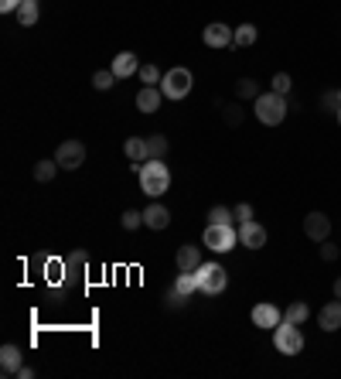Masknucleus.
Listing matches in <instances>:
<instances>
[{
	"instance_id": "f257e3e1",
	"label": "nucleus",
	"mask_w": 341,
	"mask_h": 379,
	"mask_svg": "<svg viewBox=\"0 0 341 379\" xmlns=\"http://www.w3.org/2000/svg\"><path fill=\"white\" fill-rule=\"evenodd\" d=\"M137 181H140V191H144V195L161 198V195L170 188V171L164 161L151 157V161H144V164L137 168Z\"/></svg>"
},
{
	"instance_id": "f03ea898",
	"label": "nucleus",
	"mask_w": 341,
	"mask_h": 379,
	"mask_svg": "<svg viewBox=\"0 0 341 379\" xmlns=\"http://www.w3.org/2000/svg\"><path fill=\"white\" fill-rule=\"evenodd\" d=\"M253 113H256V120L263 123V127H280L287 120V99L280 93H260L256 99H253Z\"/></svg>"
},
{
	"instance_id": "7ed1b4c3",
	"label": "nucleus",
	"mask_w": 341,
	"mask_h": 379,
	"mask_svg": "<svg viewBox=\"0 0 341 379\" xmlns=\"http://www.w3.org/2000/svg\"><path fill=\"white\" fill-rule=\"evenodd\" d=\"M273 349L280 356H301L304 352V332L301 324H290V322H280L273 328Z\"/></svg>"
},
{
	"instance_id": "20e7f679",
	"label": "nucleus",
	"mask_w": 341,
	"mask_h": 379,
	"mask_svg": "<svg viewBox=\"0 0 341 379\" xmlns=\"http://www.w3.org/2000/svg\"><path fill=\"white\" fill-rule=\"evenodd\" d=\"M191 86H195V76H191V69H185V65L168 69L164 79H161V93H164V99H185V96L191 93Z\"/></svg>"
},
{
	"instance_id": "39448f33",
	"label": "nucleus",
	"mask_w": 341,
	"mask_h": 379,
	"mask_svg": "<svg viewBox=\"0 0 341 379\" xmlns=\"http://www.w3.org/2000/svg\"><path fill=\"white\" fill-rule=\"evenodd\" d=\"M195 273H198V290L205 298H215V294H222L229 287V273L222 264H202Z\"/></svg>"
},
{
	"instance_id": "423d86ee",
	"label": "nucleus",
	"mask_w": 341,
	"mask_h": 379,
	"mask_svg": "<svg viewBox=\"0 0 341 379\" xmlns=\"http://www.w3.org/2000/svg\"><path fill=\"white\" fill-rule=\"evenodd\" d=\"M236 243H239V229L236 226H215V222H209V229L202 232V247H209L212 253H229Z\"/></svg>"
},
{
	"instance_id": "0eeeda50",
	"label": "nucleus",
	"mask_w": 341,
	"mask_h": 379,
	"mask_svg": "<svg viewBox=\"0 0 341 379\" xmlns=\"http://www.w3.org/2000/svg\"><path fill=\"white\" fill-rule=\"evenodd\" d=\"M55 161L62 171H79L86 164V144L82 140H62L55 151Z\"/></svg>"
},
{
	"instance_id": "6e6552de",
	"label": "nucleus",
	"mask_w": 341,
	"mask_h": 379,
	"mask_svg": "<svg viewBox=\"0 0 341 379\" xmlns=\"http://www.w3.org/2000/svg\"><path fill=\"white\" fill-rule=\"evenodd\" d=\"M202 41H205L209 48H232V45H236V31H232L229 24H222V21H212L209 28L202 31Z\"/></svg>"
},
{
	"instance_id": "1a4fd4ad",
	"label": "nucleus",
	"mask_w": 341,
	"mask_h": 379,
	"mask_svg": "<svg viewBox=\"0 0 341 379\" xmlns=\"http://www.w3.org/2000/svg\"><path fill=\"white\" fill-rule=\"evenodd\" d=\"M304 232H307V239L324 243V239H331V219H328L324 212H307V219H304Z\"/></svg>"
},
{
	"instance_id": "9d476101",
	"label": "nucleus",
	"mask_w": 341,
	"mask_h": 379,
	"mask_svg": "<svg viewBox=\"0 0 341 379\" xmlns=\"http://www.w3.org/2000/svg\"><path fill=\"white\" fill-rule=\"evenodd\" d=\"M280 322H284V311H280L277 304L260 301L256 307H253V324H256V328H263V332L270 328V332H273V328H277Z\"/></svg>"
},
{
	"instance_id": "9b49d317",
	"label": "nucleus",
	"mask_w": 341,
	"mask_h": 379,
	"mask_svg": "<svg viewBox=\"0 0 341 379\" xmlns=\"http://www.w3.org/2000/svg\"><path fill=\"white\" fill-rule=\"evenodd\" d=\"M239 243L246 249H263L266 247V226H260L256 219L239 222Z\"/></svg>"
},
{
	"instance_id": "f8f14e48",
	"label": "nucleus",
	"mask_w": 341,
	"mask_h": 379,
	"mask_svg": "<svg viewBox=\"0 0 341 379\" xmlns=\"http://www.w3.org/2000/svg\"><path fill=\"white\" fill-rule=\"evenodd\" d=\"M174 264H178V273H195L198 266L205 264L202 260V247H178V253H174Z\"/></svg>"
},
{
	"instance_id": "ddd939ff",
	"label": "nucleus",
	"mask_w": 341,
	"mask_h": 379,
	"mask_svg": "<svg viewBox=\"0 0 341 379\" xmlns=\"http://www.w3.org/2000/svg\"><path fill=\"white\" fill-rule=\"evenodd\" d=\"M113 76L116 79H133L137 72H140V58L133 55V52H120V55H113Z\"/></svg>"
},
{
	"instance_id": "4468645a",
	"label": "nucleus",
	"mask_w": 341,
	"mask_h": 379,
	"mask_svg": "<svg viewBox=\"0 0 341 379\" xmlns=\"http://www.w3.org/2000/svg\"><path fill=\"white\" fill-rule=\"evenodd\" d=\"M161 103H164L161 86H144V89L137 93V110H140V113H157V110H161Z\"/></svg>"
},
{
	"instance_id": "2eb2a0df",
	"label": "nucleus",
	"mask_w": 341,
	"mask_h": 379,
	"mask_svg": "<svg viewBox=\"0 0 341 379\" xmlns=\"http://www.w3.org/2000/svg\"><path fill=\"white\" fill-rule=\"evenodd\" d=\"M21 366H24V356H21V349L7 341V345L0 349V373H4V376H18Z\"/></svg>"
},
{
	"instance_id": "dca6fc26",
	"label": "nucleus",
	"mask_w": 341,
	"mask_h": 379,
	"mask_svg": "<svg viewBox=\"0 0 341 379\" xmlns=\"http://www.w3.org/2000/svg\"><path fill=\"white\" fill-rule=\"evenodd\" d=\"M144 226H147V229H168V226H170L168 205H161V202H151V205L144 209Z\"/></svg>"
},
{
	"instance_id": "f3484780",
	"label": "nucleus",
	"mask_w": 341,
	"mask_h": 379,
	"mask_svg": "<svg viewBox=\"0 0 341 379\" xmlns=\"http://www.w3.org/2000/svg\"><path fill=\"white\" fill-rule=\"evenodd\" d=\"M318 324H321V332H338L341 328V301H328L321 307V315H318Z\"/></svg>"
},
{
	"instance_id": "a211bd4d",
	"label": "nucleus",
	"mask_w": 341,
	"mask_h": 379,
	"mask_svg": "<svg viewBox=\"0 0 341 379\" xmlns=\"http://www.w3.org/2000/svg\"><path fill=\"white\" fill-rule=\"evenodd\" d=\"M123 154H127V161H130L133 168H140L147 161V137H130L123 144Z\"/></svg>"
},
{
	"instance_id": "6ab92c4d",
	"label": "nucleus",
	"mask_w": 341,
	"mask_h": 379,
	"mask_svg": "<svg viewBox=\"0 0 341 379\" xmlns=\"http://www.w3.org/2000/svg\"><path fill=\"white\" fill-rule=\"evenodd\" d=\"M41 18V0H21L18 7V24L21 28H35Z\"/></svg>"
},
{
	"instance_id": "aec40b11",
	"label": "nucleus",
	"mask_w": 341,
	"mask_h": 379,
	"mask_svg": "<svg viewBox=\"0 0 341 379\" xmlns=\"http://www.w3.org/2000/svg\"><path fill=\"white\" fill-rule=\"evenodd\" d=\"M168 137H164V133H151V137H147V161H151V157H157V161H164V154H168Z\"/></svg>"
},
{
	"instance_id": "412c9836",
	"label": "nucleus",
	"mask_w": 341,
	"mask_h": 379,
	"mask_svg": "<svg viewBox=\"0 0 341 379\" xmlns=\"http://www.w3.org/2000/svg\"><path fill=\"white\" fill-rule=\"evenodd\" d=\"M256 38H260L256 24H239V28H236V48H253Z\"/></svg>"
},
{
	"instance_id": "4be33fe9",
	"label": "nucleus",
	"mask_w": 341,
	"mask_h": 379,
	"mask_svg": "<svg viewBox=\"0 0 341 379\" xmlns=\"http://www.w3.org/2000/svg\"><path fill=\"white\" fill-rule=\"evenodd\" d=\"M307 318H311V307H307L304 301H294V304H290V307L284 311V322H290V324H304Z\"/></svg>"
},
{
	"instance_id": "5701e85b",
	"label": "nucleus",
	"mask_w": 341,
	"mask_h": 379,
	"mask_svg": "<svg viewBox=\"0 0 341 379\" xmlns=\"http://www.w3.org/2000/svg\"><path fill=\"white\" fill-rule=\"evenodd\" d=\"M58 171H62V168H58L55 157H52V161L45 157V161H38V164H35V181H41V185H45V181H52V178H55Z\"/></svg>"
},
{
	"instance_id": "b1692460",
	"label": "nucleus",
	"mask_w": 341,
	"mask_h": 379,
	"mask_svg": "<svg viewBox=\"0 0 341 379\" xmlns=\"http://www.w3.org/2000/svg\"><path fill=\"white\" fill-rule=\"evenodd\" d=\"M209 222L215 226H236V209H229V205H215L209 212Z\"/></svg>"
},
{
	"instance_id": "393cba45",
	"label": "nucleus",
	"mask_w": 341,
	"mask_h": 379,
	"mask_svg": "<svg viewBox=\"0 0 341 379\" xmlns=\"http://www.w3.org/2000/svg\"><path fill=\"white\" fill-rule=\"evenodd\" d=\"M86 264H89V253H82V249H79V253H69V256H65V273H69V277H72V273H82Z\"/></svg>"
},
{
	"instance_id": "a878e982",
	"label": "nucleus",
	"mask_w": 341,
	"mask_h": 379,
	"mask_svg": "<svg viewBox=\"0 0 341 379\" xmlns=\"http://www.w3.org/2000/svg\"><path fill=\"white\" fill-rule=\"evenodd\" d=\"M113 86H116L113 69H99V72H93V89L106 93V89H113Z\"/></svg>"
},
{
	"instance_id": "bb28decb",
	"label": "nucleus",
	"mask_w": 341,
	"mask_h": 379,
	"mask_svg": "<svg viewBox=\"0 0 341 379\" xmlns=\"http://www.w3.org/2000/svg\"><path fill=\"white\" fill-rule=\"evenodd\" d=\"M236 96H239V99H256V96H260V82H256V79H239V82H236Z\"/></svg>"
},
{
	"instance_id": "cd10ccee",
	"label": "nucleus",
	"mask_w": 341,
	"mask_h": 379,
	"mask_svg": "<svg viewBox=\"0 0 341 379\" xmlns=\"http://www.w3.org/2000/svg\"><path fill=\"white\" fill-rule=\"evenodd\" d=\"M137 79L144 82V86H161V79H164V72H157V65H140V72H137Z\"/></svg>"
},
{
	"instance_id": "c85d7f7f",
	"label": "nucleus",
	"mask_w": 341,
	"mask_h": 379,
	"mask_svg": "<svg viewBox=\"0 0 341 379\" xmlns=\"http://www.w3.org/2000/svg\"><path fill=\"white\" fill-rule=\"evenodd\" d=\"M174 287L185 294V298H191L195 290H198V273H178V281H174Z\"/></svg>"
},
{
	"instance_id": "c756f323",
	"label": "nucleus",
	"mask_w": 341,
	"mask_h": 379,
	"mask_svg": "<svg viewBox=\"0 0 341 379\" xmlns=\"http://www.w3.org/2000/svg\"><path fill=\"white\" fill-rule=\"evenodd\" d=\"M120 226L127 229V232H133V229H140V226H144V212L127 209V212H123V215H120Z\"/></svg>"
},
{
	"instance_id": "7c9ffc66",
	"label": "nucleus",
	"mask_w": 341,
	"mask_h": 379,
	"mask_svg": "<svg viewBox=\"0 0 341 379\" xmlns=\"http://www.w3.org/2000/svg\"><path fill=\"white\" fill-rule=\"evenodd\" d=\"M341 99H338V89H324L321 93V113H338Z\"/></svg>"
},
{
	"instance_id": "2f4dec72",
	"label": "nucleus",
	"mask_w": 341,
	"mask_h": 379,
	"mask_svg": "<svg viewBox=\"0 0 341 379\" xmlns=\"http://www.w3.org/2000/svg\"><path fill=\"white\" fill-rule=\"evenodd\" d=\"M270 86H273V93L287 96V93H290V89H294V79L287 76V72H277V76H273V82H270Z\"/></svg>"
},
{
	"instance_id": "473e14b6",
	"label": "nucleus",
	"mask_w": 341,
	"mask_h": 379,
	"mask_svg": "<svg viewBox=\"0 0 341 379\" xmlns=\"http://www.w3.org/2000/svg\"><path fill=\"white\" fill-rule=\"evenodd\" d=\"M318 247H321V260H324V264H335V260L341 256V249L335 247L331 239H324V243H318Z\"/></svg>"
},
{
	"instance_id": "72a5a7b5",
	"label": "nucleus",
	"mask_w": 341,
	"mask_h": 379,
	"mask_svg": "<svg viewBox=\"0 0 341 379\" xmlns=\"http://www.w3.org/2000/svg\"><path fill=\"white\" fill-rule=\"evenodd\" d=\"M222 110H226V123H229V127L243 123V110H239V106H222Z\"/></svg>"
},
{
	"instance_id": "f704fd0d",
	"label": "nucleus",
	"mask_w": 341,
	"mask_h": 379,
	"mask_svg": "<svg viewBox=\"0 0 341 379\" xmlns=\"http://www.w3.org/2000/svg\"><path fill=\"white\" fill-rule=\"evenodd\" d=\"M236 219H239V222H249V219H253V205H249V202H239V205H236Z\"/></svg>"
},
{
	"instance_id": "c9c22d12",
	"label": "nucleus",
	"mask_w": 341,
	"mask_h": 379,
	"mask_svg": "<svg viewBox=\"0 0 341 379\" xmlns=\"http://www.w3.org/2000/svg\"><path fill=\"white\" fill-rule=\"evenodd\" d=\"M21 0H0V14H18Z\"/></svg>"
},
{
	"instance_id": "e433bc0d",
	"label": "nucleus",
	"mask_w": 341,
	"mask_h": 379,
	"mask_svg": "<svg viewBox=\"0 0 341 379\" xmlns=\"http://www.w3.org/2000/svg\"><path fill=\"white\" fill-rule=\"evenodd\" d=\"M35 376V369H31V366H21L18 369V379H31Z\"/></svg>"
},
{
	"instance_id": "4c0bfd02",
	"label": "nucleus",
	"mask_w": 341,
	"mask_h": 379,
	"mask_svg": "<svg viewBox=\"0 0 341 379\" xmlns=\"http://www.w3.org/2000/svg\"><path fill=\"white\" fill-rule=\"evenodd\" d=\"M335 298H338V301H341V277H338V281H335Z\"/></svg>"
},
{
	"instance_id": "58836bf2",
	"label": "nucleus",
	"mask_w": 341,
	"mask_h": 379,
	"mask_svg": "<svg viewBox=\"0 0 341 379\" xmlns=\"http://www.w3.org/2000/svg\"><path fill=\"white\" fill-rule=\"evenodd\" d=\"M335 120H338V127H341V106H338V113H335Z\"/></svg>"
},
{
	"instance_id": "ea45409f",
	"label": "nucleus",
	"mask_w": 341,
	"mask_h": 379,
	"mask_svg": "<svg viewBox=\"0 0 341 379\" xmlns=\"http://www.w3.org/2000/svg\"><path fill=\"white\" fill-rule=\"evenodd\" d=\"M338 99H341V89H338Z\"/></svg>"
}]
</instances>
